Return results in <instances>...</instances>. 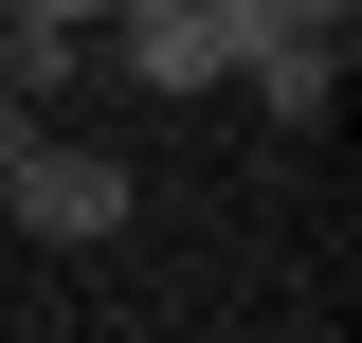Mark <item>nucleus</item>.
<instances>
[{
	"label": "nucleus",
	"instance_id": "f257e3e1",
	"mask_svg": "<svg viewBox=\"0 0 362 343\" xmlns=\"http://www.w3.org/2000/svg\"><path fill=\"white\" fill-rule=\"evenodd\" d=\"M127 199H145V181L109 163V145H54V127L0 163V217H18V235H54V253H109V235H127Z\"/></svg>",
	"mask_w": 362,
	"mask_h": 343
},
{
	"label": "nucleus",
	"instance_id": "20e7f679",
	"mask_svg": "<svg viewBox=\"0 0 362 343\" xmlns=\"http://www.w3.org/2000/svg\"><path fill=\"white\" fill-rule=\"evenodd\" d=\"M18 145H37V90H0V163H18Z\"/></svg>",
	"mask_w": 362,
	"mask_h": 343
},
{
	"label": "nucleus",
	"instance_id": "39448f33",
	"mask_svg": "<svg viewBox=\"0 0 362 343\" xmlns=\"http://www.w3.org/2000/svg\"><path fill=\"white\" fill-rule=\"evenodd\" d=\"M0 37H18V18H0Z\"/></svg>",
	"mask_w": 362,
	"mask_h": 343
},
{
	"label": "nucleus",
	"instance_id": "7ed1b4c3",
	"mask_svg": "<svg viewBox=\"0 0 362 343\" xmlns=\"http://www.w3.org/2000/svg\"><path fill=\"white\" fill-rule=\"evenodd\" d=\"M0 18H37V37H90V18H109V0H0Z\"/></svg>",
	"mask_w": 362,
	"mask_h": 343
},
{
	"label": "nucleus",
	"instance_id": "f03ea898",
	"mask_svg": "<svg viewBox=\"0 0 362 343\" xmlns=\"http://www.w3.org/2000/svg\"><path fill=\"white\" fill-rule=\"evenodd\" d=\"M235 73H254V109H272V127H326V90H344V37H326V18H272Z\"/></svg>",
	"mask_w": 362,
	"mask_h": 343
}]
</instances>
